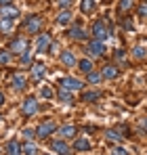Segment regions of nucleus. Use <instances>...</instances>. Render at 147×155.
I'll return each mask as SVG.
<instances>
[{
    "label": "nucleus",
    "instance_id": "1",
    "mask_svg": "<svg viewBox=\"0 0 147 155\" xmlns=\"http://www.w3.org/2000/svg\"><path fill=\"white\" fill-rule=\"evenodd\" d=\"M93 36H95V40H101V42H103V40H107V38L111 36V27L107 25L105 21L99 19V21L93 23Z\"/></svg>",
    "mask_w": 147,
    "mask_h": 155
},
{
    "label": "nucleus",
    "instance_id": "2",
    "mask_svg": "<svg viewBox=\"0 0 147 155\" xmlns=\"http://www.w3.org/2000/svg\"><path fill=\"white\" fill-rule=\"evenodd\" d=\"M40 25H42V17H38V15H29L23 21V29L27 34H38L40 31Z\"/></svg>",
    "mask_w": 147,
    "mask_h": 155
},
{
    "label": "nucleus",
    "instance_id": "3",
    "mask_svg": "<svg viewBox=\"0 0 147 155\" xmlns=\"http://www.w3.org/2000/svg\"><path fill=\"white\" fill-rule=\"evenodd\" d=\"M57 130V124L53 122V120H46V122H42L38 128H36V136H40V138H46L49 134H53Z\"/></svg>",
    "mask_w": 147,
    "mask_h": 155
},
{
    "label": "nucleus",
    "instance_id": "4",
    "mask_svg": "<svg viewBox=\"0 0 147 155\" xmlns=\"http://www.w3.org/2000/svg\"><path fill=\"white\" fill-rule=\"evenodd\" d=\"M21 111H23V115H25V117L34 115V113L38 111V101H36V97H25V101H23V107H21Z\"/></svg>",
    "mask_w": 147,
    "mask_h": 155
},
{
    "label": "nucleus",
    "instance_id": "5",
    "mask_svg": "<svg viewBox=\"0 0 147 155\" xmlns=\"http://www.w3.org/2000/svg\"><path fill=\"white\" fill-rule=\"evenodd\" d=\"M61 88L70 90V92H76V90H82V82L76 80V78H61Z\"/></svg>",
    "mask_w": 147,
    "mask_h": 155
},
{
    "label": "nucleus",
    "instance_id": "6",
    "mask_svg": "<svg viewBox=\"0 0 147 155\" xmlns=\"http://www.w3.org/2000/svg\"><path fill=\"white\" fill-rule=\"evenodd\" d=\"M103 52H105V46H103L101 40H93V42H88V46H86V54H88V57H101Z\"/></svg>",
    "mask_w": 147,
    "mask_h": 155
},
{
    "label": "nucleus",
    "instance_id": "7",
    "mask_svg": "<svg viewBox=\"0 0 147 155\" xmlns=\"http://www.w3.org/2000/svg\"><path fill=\"white\" fill-rule=\"evenodd\" d=\"M50 44H53V42H50L49 34H40V36L36 38V51L38 52H46L50 48Z\"/></svg>",
    "mask_w": 147,
    "mask_h": 155
},
{
    "label": "nucleus",
    "instance_id": "8",
    "mask_svg": "<svg viewBox=\"0 0 147 155\" xmlns=\"http://www.w3.org/2000/svg\"><path fill=\"white\" fill-rule=\"evenodd\" d=\"M19 17V11L13 6V4H4L2 6V11H0V19H9V21H13V19H17Z\"/></svg>",
    "mask_w": 147,
    "mask_h": 155
},
{
    "label": "nucleus",
    "instance_id": "9",
    "mask_svg": "<svg viewBox=\"0 0 147 155\" xmlns=\"http://www.w3.org/2000/svg\"><path fill=\"white\" fill-rule=\"evenodd\" d=\"M9 51H11V52H17V54H23V52L27 51V42H25L23 38H15V40L11 42Z\"/></svg>",
    "mask_w": 147,
    "mask_h": 155
},
{
    "label": "nucleus",
    "instance_id": "10",
    "mask_svg": "<svg viewBox=\"0 0 147 155\" xmlns=\"http://www.w3.org/2000/svg\"><path fill=\"white\" fill-rule=\"evenodd\" d=\"M59 59H61V63H63L65 67H74V65H78V59H76V54H74L72 51H63Z\"/></svg>",
    "mask_w": 147,
    "mask_h": 155
},
{
    "label": "nucleus",
    "instance_id": "11",
    "mask_svg": "<svg viewBox=\"0 0 147 155\" xmlns=\"http://www.w3.org/2000/svg\"><path fill=\"white\" fill-rule=\"evenodd\" d=\"M124 136H126V128H124V126L107 130V138H109V140H122Z\"/></svg>",
    "mask_w": 147,
    "mask_h": 155
},
{
    "label": "nucleus",
    "instance_id": "12",
    "mask_svg": "<svg viewBox=\"0 0 147 155\" xmlns=\"http://www.w3.org/2000/svg\"><path fill=\"white\" fill-rule=\"evenodd\" d=\"M11 82H13V88H15V90H23L25 86H27V80H25L23 74H13Z\"/></svg>",
    "mask_w": 147,
    "mask_h": 155
},
{
    "label": "nucleus",
    "instance_id": "13",
    "mask_svg": "<svg viewBox=\"0 0 147 155\" xmlns=\"http://www.w3.org/2000/svg\"><path fill=\"white\" fill-rule=\"evenodd\" d=\"M50 149L57 155H67L70 153V147H67V143H63V140H55V143L50 145Z\"/></svg>",
    "mask_w": 147,
    "mask_h": 155
},
{
    "label": "nucleus",
    "instance_id": "14",
    "mask_svg": "<svg viewBox=\"0 0 147 155\" xmlns=\"http://www.w3.org/2000/svg\"><path fill=\"white\" fill-rule=\"evenodd\" d=\"M91 140L88 138H76L74 140V151H91Z\"/></svg>",
    "mask_w": 147,
    "mask_h": 155
},
{
    "label": "nucleus",
    "instance_id": "15",
    "mask_svg": "<svg viewBox=\"0 0 147 155\" xmlns=\"http://www.w3.org/2000/svg\"><path fill=\"white\" fill-rule=\"evenodd\" d=\"M118 74H120V71H118V67H116V65H105V67H103V71H101V76L107 78V80H116Z\"/></svg>",
    "mask_w": 147,
    "mask_h": 155
},
{
    "label": "nucleus",
    "instance_id": "16",
    "mask_svg": "<svg viewBox=\"0 0 147 155\" xmlns=\"http://www.w3.org/2000/svg\"><path fill=\"white\" fill-rule=\"evenodd\" d=\"M57 23H59V25H67V23H72V13H70L67 8H63V11L57 15Z\"/></svg>",
    "mask_w": 147,
    "mask_h": 155
},
{
    "label": "nucleus",
    "instance_id": "17",
    "mask_svg": "<svg viewBox=\"0 0 147 155\" xmlns=\"http://www.w3.org/2000/svg\"><path fill=\"white\" fill-rule=\"evenodd\" d=\"M57 132H59V136H61V138H70V136H74V134H76V126L67 124V126H61Z\"/></svg>",
    "mask_w": 147,
    "mask_h": 155
},
{
    "label": "nucleus",
    "instance_id": "18",
    "mask_svg": "<svg viewBox=\"0 0 147 155\" xmlns=\"http://www.w3.org/2000/svg\"><path fill=\"white\" fill-rule=\"evenodd\" d=\"M70 36H72L74 40H86V31L80 25H74L72 29H70Z\"/></svg>",
    "mask_w": 147,
    "mask_h": 155
},
{
    "label": "nucleus",
    "instance_id": "19",
    "mask_svg": "<svg viewBox=\"0 0 147 155\" xmlns=\"http://www.w3.org/2000/svg\"><path fill=\"white\" fill-rule=\"evenodd\" d=\"M6 155H21V147H19V143L9 140V143H6Z\"/></svg>",
    "mask_w": 147,
    "mask_h": 155
},
{
    "label": "nucleus",
    "instance_id": "20",
    "mask_svg": "<svg viewBox=\"0 0 147 155\" xmlns=\"http://www.w3.org/2000/svg\"><path fill=\"white\" fill-rule=\"evenodd\" d=\"M44 71H46V69H44L42 63H34V65H32V76L36 78V80H40V78L44 76Z\"/></svg>",
    "mask_w": 147,
    "mask_h": 155
},
{
    "label": "nucleus",
    "instance_id": "21",
    "mask_svg": "<svg viewBox=\"0 0 147 155\" xmlns=\"http://www.w3.org/2000/svg\"><path fill=\"white\" fill-rule=\"evenodd\" d=\"M97 99H101V92H97V90H91V92L82 94V101H86V103H95Z\"/></svg>",
    "mask_w": 147,
    "mask_h": 155
},
{
    "label": "nucleus",
    "instance_id": "22",
    "mask_svg": "<svg viewBox=\"0 0 147 155\" xmlns=\"http://www.w3.org/2000/svg\"><path fill=\"white\" fill-rule=\"evenodd\" d=\"M78 67H80L84 74H91V71H93V61H91V59H82V61H78Z\"/></svg>",
    "mask_w": 147,
    "mask_h": 155
},
{
    "label": "nucleus",
    "instance_id": "23",
    "mask_svg": "<svg viewBox=\"0 0 147 155\" xmlns=\"http://www.w3.org/2000/svg\"><path fill=\"white\" fill-rule=\"evenodd\" d=\"M21 151H23V155H38V147L34 143H27V145L21 147Z\"/></svg>",
    "mask_w": 147,
    "mask_h": 155
},
{
    "label": "nucleus",
    "instance_id": "24",
    "mask_svg": "<svg viewBox=\"0 0 147 155\" xmlns=\"http://www.w3.org/2000/svg\"><path fill=\"white\" fill-rule=\"evenodd\" d=\"M57 97H59L63 103H72V92H70V90H65V88H61V90L57 92Z\"/></svg>",
    "mask_w": 147,
    "mask_h": 155
},
{
    "label": "nucleus",
    "instance_id": "25",
    "mask_svg": "<svg viewBox=\"0 0 147 155\" xmlns=\"http://www.w3.org/2000/svg\"><path fill=\"white\" fill-rule=\"evenodd\" d=\"M11 59H13V52L11 51H2L0 52V65H9Z\"/></svg>",
    "mask_w": 147,
    "mask_h": 155
},
{
    "label": "nucleus",
    "instance_id": "26",
    "mask_svg": "<svg viewBox=\"0 0 147 155\" xmlns=\"http://www.w3.org/2000/svg\"><path fill=\"white\" fill-rule=\"evenodd\" d=\"M80 8H82V13H91V11L95 8V0H82Z\"/></svg>",
    "mask_w": 147,
    "mask_h": 155
},
{
    "label": "nucleus",
    "instance_id": "27",
    "mask_svg": "<svg viewBox=\"0 0 147 155\" xmlns=\"http://www.w3.org/2000/svg\"><path fill=\"white\" fill-rule=\"evenodd\" d=\"M145 54H147L145 46H135V48H132V57H135V59H145Z\"/></svg>",
    "mask_w": 147,
    "mask_h": 155
},
{
    "label": "nucleus",
    "instance_id": "28",
    "mask_svg": "<svg viewBox=\"0 0 147 155\" xmlns=\"http://www.w3.org/2000/svg\"><path fill=\"white\" fill-rule=\"evenodd\" d=\"M86 76H88V82H91V84H99V82L103 80V76L97 74V71H91V74H86Z\"/></svg>",
    "mask_w": 147,
    "mask_h": 155
},
{
    "label": "nucleus",
    "instance_id": "29",
    "mask_svg": "<svg viewBox=\"0 0 147 155\" xmlns=\"http://www.w3.org/2000/svg\"><path fill=\"white\" fill-rule=\"evenodd\" d=\"M130 6H132V0H120V4H118V8L124 11V13H126V11H130Z\"/></svg>",
    "mask_w": 147,
    "mask_h": 155
},
{
    "label": "nucleus",
    "instance_id": "30",
    "mask_svg": "<svg viewBox=\"0 0 147 155\" xmlns=\"http://www.w3.org/2000/svg\"><path fill=\"white\" fill-rule=\"evenodd\" d=\"M40 97H42V99H50V97H53V90H50L49 86H42V88H40Z\"/></svg>",
    "mask_w": 147,
    "mask_h": 155
},
{
    "label": "nucleus",
    "instance_id": "31",
    "mask_svg": "<svg viewBox=\"0 0 147 155\" xmlns=\"http://www.w3.org/2000/svg\"><path fill=\"white\" fill-rule=\"evenodd\" d=\"M0 29H2V31H11V29H13V23H11L9 19H2V21H0Z\"/></svg>",
    "mask_w": 147,
    "mask_h": 155
},
{
    "label": "nucleus",
    "instance_id": "32",
    "mask_svg": "<svg viewBox=\"0 0 147 155\" xmlns=\"http://www.w3.org/2000/svg\"><path fill=\"white\" fill-rule=\"evenodd\" d=\"M137 15H139V17H147V2H143V4L137 8Z\"/></svg>",
    "mask_w": 147,
    "mask_h": 155
},
{
    "label": "nucleus",
    "instance_id": "33",
    "mask_svg": "<svg viewBox=\"0 0 147 155\" xmlns=\"http://www.w3.org/2000/svg\"><path fill=\"white\" fill-rule=\"evenodd\" d=\"M21 63H23V65H29V63H32V54H29V51H25L23 54H21Z\"/></svg>",
    "mask_w": 147,
    "mask_h": 155
},
{
    "label": "nucleus",
    "instance_id": "34",
    "mask_svg": "<svg viewBox=\"0 0 147 155\" xmlns=\"http://www.w3.org/2000/svg\"><path fill=\"white\" fill-rule=\"evenodd\" d=\"M23 136L25 138H34V136H36V130L34 128H23Z\"/></svg>",
    "mask_w": 147,
    "mask_h": 155
},
{
    "label": "nucleus",
    "instance_id": "35",
    "mask_svg": "<svg viewBox=\"0 0 147 155\" xmlns=\"http://www.w3.org/2000/svg\"><path fill=\"white\" fill-rule=\"evenodd\" d=\"M116 61H118V63H124V61H126V54H124V51H116Z\"/></svg>",
    "mask_w": 147,
    "mask_h": 155
},
{
    "label": "nucleus",
    "instance_id": "36",
    "mask_svg": "<svg viewBox=\"0 0 147 155\" xmlns=\"http://www.w3.org/2000/svg\"><path fill=\"white\" fill-rule=\"evenodd\" d=\"M111 155H128V151H126L124 147H116V149H114V153H111Z\"/></svg>",
    "mask_w": 147,
    "mask_h": 155
},
{
    "label": "nucleus",
    "instance_id": "37",
    "mask_svg": "<svg viewBox=\"0 0 147 155\" xmlns=\"http://www.w3.org/2000/svg\"><path fill=\"white\" fill-rule=\"evenodd\" d=\"M57 2H59V6H61V8H67V6L72 4L74 0H57Z\"/></svg>",
    "mask_w": 147,
    "mask_h": 155
},
{
    "label": "nucleus",
    "instance_id": "38",
    "mask_svg": "<svg viewBox=\"0 0 147 155\" xmlns=\"http://www.w3.org/2000/svg\"><path fill=\"white\" fill-rule=\"evenodd\" d=\"M141 128L147 132V117H143V120H141Z\"/></svg>",
    "mask_w": 147,
    "mask_h": 155
},
{
    "label": "nucleus",
    "instance_id": "39",
    "mask_svg": "<svg viewBox=\"0 0 147 155\" xmlns=\"http://www.w3.org/2000/svg\"><path fill=\"white\" fill-rule=\"evenodd\" d=\"M0 4L4 6V4H11V0H0Z\"/></svg>",
    "mask_w": 147,
    "mask_h": 155
},
{
    "label": "nucleus",
    "instance_id": "40",
    "mask_svg": "<svg viewBox=\"0 0 147 155\" xmlns=\"http://www.w3.org/2000/svg\"><path fill=\"white\" fill-rule=\"evenodd\" d=\"M2 103H4V94L0 92V107H2Z\"/></svg>",
    "mask_w": 147,
    "mask_h": 155
},
{
    "label": "nucleus",
    "instance_id": "41",
    "mask_svg": "<svg viewBox=\"0 0 147 155\" xmlns=\"http://www.w3.org/2000/svg\"><path fill=\"white\" fill-rule=\"evenodd\" d=\"M145 2H147V0H145Z\"/></svg>",
    "mask_w": 147,
    "mask_h": 155
}]
</instances>
